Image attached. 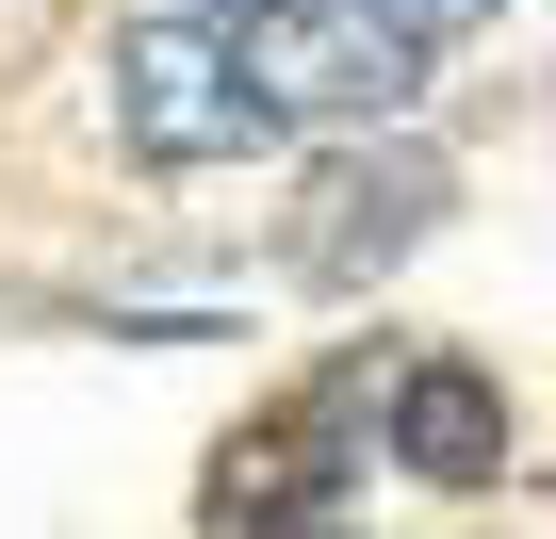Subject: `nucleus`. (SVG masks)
Listing matches in <instances>:
<instances>
[{
    "label": "nucleus",
    "mask_w": 556,
    "mask_h": 539,
    "mask_svg": "<svg viewBox=\"0 0 556 539\" xmlns=\"http://www.w3.org/2000/svg\"><path fill=\"white\" fill-rule=\"evenodd\" d=\"M229 50L278 115H409V82H426V34L377 0H262Z\"/></svg>",
    "instance_id": "20e7f679"
},
{
    "label": "nucleus",
    "mask_w": 556,
    "mask_h": 539,
    "mask_svg": "<svg viewBox=\"0 0 556 539\" xmlns=\"http://www.w3.org/2000/svg\"><path fill=\"white\" fill-rule=\"evenodd\" d=\"M361 425H377V344H344L328 376H295L278 409H245L213 441V474H197L213 539H245V523H328L344 474H361Z\"/></svg>",
    "instance_id": "f257e3e1"
},
{
    "label": "nucleus",
    "mask_w": 556,
    "mask_h": 539,
    "mask_svg": "<svg viewBox=\"0 0 556 539\" xmlns=\"http://www.w3.org/2000/svg\"><path fill=\"white\" fill-rule=\"evenodd\" d=\"M245 539H344V506H328V523H245Z\"/></svg>",
    "instance_id": "0eeeda50"
},
{
    "label": "nucleus",
    "mask_w": 556,
    "mask_h": 539,
    "mask_svg": "<svg viewBox=\"0 0 556 539\" xmlns=\"http://www.w3.org/2000/svg\"><path fill=\"white\" fill-rule=\"evenodd\" d=\"M442 213H458V164L409 147V131H361V147L312 164V196H295V229H278V261H295L312 295H377Z\"/></svg>",
    "instance_id": "f03ea898"
},
{
    "label": "nucleus",
    "mask_w": 556,
    "mask_h": 539,
    "mask_svg": "<svg viewBox=\"0 0 556 539\" xmlns=\"http://www.w3.org/2000/svg\"><path fill=\"white\" fill-rule=\"evenodd\" d=\"M377 17H409L426 50H458V34H491V17H507V0H377Z\"/></svg>",
    "instance_id": "423d86ee"
},
{
    "label": "nucleus",
    "mask_w": 556,
    "mask_h": 539,
    "mask_svg": "<svg viewBox=\"0 0 556 539\" xmlns=\"http://www.w3.org/2000/svg\"><path fill=\"white\" fill-rule=\"evenodd\" d=\"M115 131L148 164H245V147H278V99L245 82V50L180 0V17H131L115 34Z\"/></svg>",
    "instance_id": "7ed1b4c3"
},
{
    "label": "nucleus",
    "mask_w": 556,
    "mask_h": 539,
    "mask_svg": "<svg viewBox=\"0 0 556 539\" xmlns=\"http://www.w3.org/2000/svg\"><path fill=\"white\" fill-rule=\"evenodd\" d=\"M377 425H393V474H426V490H507V376H491V360H458V344L393 360Z\"/></svg>",
    "instance_id": "39448f33"
}]
</instances>
